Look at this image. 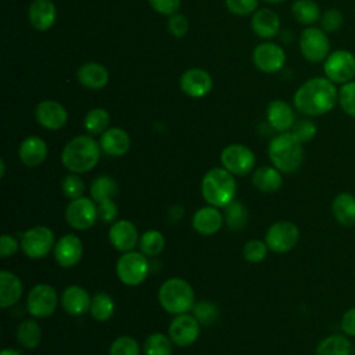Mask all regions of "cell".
Listing matches in <instances>:
<instances>
[{"mask_svg": "<svg viewBox=\"0 0 355 355\" xmlns=\"http://www.w3.org/2000/svg\"><path fill=\"white\" fill-rule=\"evenodd\" d=\"M294 107L304 115L319 116L330 112L338 103V90L326 76L305 80L294 93Z\"/></svg>", "mask_w": 355, "mask_h": 355, "instance_id": "1", "label": "cell"}, {"mask_svg": "<svg viewBox=\"0 0 355 355\" xmlns=\"http://www.w3.org/2000/svg\"><path fill=\"white\" fill-rule=\"evenodd\" d=\"M100 151V143L89 135L75 136L64 146L61 162L72 173H85L97 165Z\"/></svg>", "mask_w": 355, "mask_h": 355, "instance_id": "2", "label": "cell"}, {"mask_svg": "<svg viewBox=\"0 0 355 355\" xmlns=\"http://www.w3.org/2000/svg\"><path fill=\"white\" fill-rule=\"evenodd\" d=\"M268 155L272 165L280 172L294 173L304 161L302 143L291 132L279 133L269 141Z\"/></svg>", "mask_w": 355, "mask_h": 355, "instance_id": "3", "label": "cell"}, {"mask_svg": "<svg viewBox=\"0 0 355 355\" xmlns=\"http://www.w3.org/2000/svg\"><path fill=\"white\" fill-rule=\"evenodd\" d=\"M237 184L234 175L223 166H216L205 172L201 180V194L208 205L225 208L234 200Z\"/></svg>", "mask_w": 355, "mask_h": 355, "instance_id": "4", "label": "cell"}, {"mask_svg": "<svg viewBox=\"0 0 355 355\" xmlns=\"http://www.w3.org/2000/svg\"><path fill=\"white\" fill-rule=\"evenodd\" d=\"M158 301L164 311L172 315L187 313L194 306V290L190 283L180 277L165 280L158 290Z\"/></svg>", "mask_w": 355, "mask_h": 355, "instance_id": "5", "label": "cell"}, {"mask_svg": "<svg viewBox=\"0 0 355 355\" xmlns=\"http://www.w3.org/2000/svg\"><path fill=\"white\" fill-rule=\"evenodd\" d=\"M115 272L118 279L126 286H139L141 284L150 272V265L146 255L140 251H128L122 252L115 265Z\"/></svg>", "mask_w": 355, "mask_h": 355, "instance_id": "6", "label": "cell"}, {"mask_svg": "<svg viewBox=\"0 0 355 355\" xmlns=\"http://www.w3.org/2000/svg\"><path fill=\"white\" fill-rule=\"evenodd\" d=\"M300 51L309 62H322L330 54L327 33L318 26H306L300 35Z\"/></svg>", "mask_w": 355, "mask_h": 355, "instance_id": "7", "label": "cell"}, {"mask_svg": "<svg viewBox=\"0 0 355 355\" xmlns=\"http://www.w3.org/2000/svg\"><path fill=\"white\" fill-rule=\"evenodd\" d=\"M300 241V229L290 220H277L269 226L265 233V243L270 251L286 254Z\"/></svg>", "mask_w": 355, "mask_h": 355, "instance_id": "8", "label": "cell"}, {"mask_svg": "<svg viewBox=\"0 0 355 355\" xmlns=\"http://www.w3.org/2000/svg\"><path fill=\"white\" fill-rule=\"evenodd\" d=\"M54 245L55 240L53 230L43 225L28 229L21 239V248L31 259L44 258L51 250H54Z\"/></svg>", "mask_w": 355, "mask_h": 355, "instance_id": "9", "label": "cell"}, {"mask_svg": "<svg viewBox=\"0 0 355 355\" xmlns=\"http://www.w3.org/2000/svg\"><path fill=\"white\" fill-rule=\"evenodd\" d=\"M58 305V295L53 286L47 283L35 284L26 297V309L31 316L43 319L51 316Z\"/></svg>", "mask_w": 355, "mask_h": 355, "instance_id": "10", "label": "cell"}, {"mask_svg": "<svg viewBox=\"0 0 355 355\" xmlns=\"http://www.w3.org/2000/svg\"><path fill=\"white\" fill-rule=\"evenodd\" d=\"M323 71L333 83L344 85L355 78V55L348 50H336L323 61Z\"/></svg>", "mask_w": 355, "mask_h": 355, "instance_id": "11", "label": "cell"}, {"mask_svg": "<svg viewBox=\"0 0 355 355\" xmlns=\"http://www.w3.org/2000/svg\"><path fill=\"white\" fill-rule=\"evenodd\" d=\"M220 164L232 175L243 176L252 172L255 166V154L244 144H229L220 153Z\"/></svg>", "mask_w": 355, "mask_h": 355, "instance_id": "12", "label": "cell"}, {"mask_svg": "<svg viewBox=\"0 0 355 355\" xmlns=\"http://www.w3.org/2000/svg\"><path fill=\"white\" fill-rule=\"evenodd\" d=\"M98 218L97 204L93 198L79 197L71 200L65 208V220L75 230L90 229Z\"/></svg>", "mask_w": 355, "mask_h": 355, "instance_id": "13", "label": "cell"}, {"mask_svg": "<svg viewBox=\"0 0 355 355\" xmlns=\"http://www.w3.org/2000/svg\"><path fill=\"white\" fill-rule=\"evenodd\" d=\"M252 62L261 72L275 73L284 67L286 53L277 43L263 42L252 50Z\"/></svg>", "mask_w": 355, "mask_h": 355, "instance_id": "14", "label": "cell"}, {"mask_svg": "<svg viewBox=\"0 0 355 355\" xmlns=\"http://www.w3.org/2000/svg\"><path fill=\"white\" fill-rule=\"evenodd\" d=\"M36 122L47 130H58L68 122L67 108L55 100H42L35 107Z\"/></svg>", "mask_w": 355, "mask_h": 355, "instance_id": "15", "label": "cell"}, {"mask_svg": "<svg viewBox=\"0 0 355 355\" xmlns=\"http://www.w3.org/2000/svg\"><path fill=\"white\" fill-rule=\"evenodd\" d=\"M200 336V322L189 313L176 315L169 324V337L178 347H189Z\"/></svg>", "mask_w": 355, "mask_h": 355, "instance_id": "16", "label": "cell"}, {"mask_svg": "<svg viewBox=\"0 0 355 355\" xmlns=\"http://www.w3.org/2000/svg\"><path fill=\"white\" fill-rule=\"evenodd\" d=\"M179 86L186 96L191 98H201L212 90L214 80L205 69L189 68L182 73Z\"/></svg>", "mask_w": 355, "mask_h": 355, "instance_id": "17", "label": "cell"}, {"mask_svg": "<svg viewBox=\"0 0 355 355\" xmlns=\"http://www.w3.org/2000/svg\"><path fill=\"white\" fill-rule=\"evenodd\" d=\"M55 262L62 268H72L78 265L83 255V244L76 234L67 233L61 236L54 245Z\"/></svg>", "mask_w": 355, "mask_h": 355, "instance_id": "18", "label": "cell"}, {"mask_svg": "<svg viewBox=\"0 0 355 355\" xmlns=\"http://www.w3.org/2000/svg\"><path fill=\"white\" fill-rule=\"evenodd\" d=\"M139 239L140 237L135 223L128 219L114 222L108 230V240L111 245L121 252L132 251L139 243Z\"/></svg>", "mask_w": 355, "mask_h": 355, "instance_id": "19", "label": "cell"}, {"mask_svg": "<svg viewBox=\"0 0 355 355\" xmlns=\"http://www.w3.org/2000/svg\"><path fill=\"white\" fill-rule=\"evenodd\" d=\"M266 121L276 132H290L295 123V114L288 103L276 98L266 107Z\"/></svg>", "mask_w": 355, "mask_h": 355, "instance_id": "20", "label": "cell"}, {"mask_svg": "<svg viewBox=\"0 0 355 355\" xmlns=\"http://www.w3.org/2000/svg\"><path fill=\"white\" fill-rule=\"evenodd\" d=\"M57 18V7L53 0H33L28 10V19L33 29L49 31Z\"/></svg>", "mask_w": 355, "mask_h": 355, "instance_id": "21", "label": "cell"}, {"mask_svg": "<svg viewBox=\"0 0 355 355\" xmlns=\"http://www.w3.org/2000/svg\"><path fill=\"white\" fill-rule=\"evenodd\" d=\"M225 218L218 207L207 205L197 209L193 215L191 225L194 230L202 236H212L222 227Z\"/></svg>", "mask_w": 355, "mask_h": 355, "instance_id": "22", "label": "cell"}, {"mask_svg": "<svg viewBox=\"0 0 355 355\" xmlns=\"http://www.w3.org/2000/svg\"><path fill=\"white\" fill-rule=\"evenodd\" d=\"M18 157L21 162L29 168L39 166L47 158V144L39 136H28L18 147Z\"/></svg>", "mask_w": 355, "mask_h": 355, "instance_id": "23", "label": "cell"}, {"mask_svg": "<svg viewBox=\"0 0 355 355\" xmlns=\"http://www.w3.org/2000/svg\"><path fill=\"white\" fill-rule=\"evenodd\" d=\"M90 304H92V297L80 286H76V284L68 286L61 294L62 309L72 316H80L86 313L90 309Z\"/></svg>", "mask_w": 355, "mask_h": 355, "instance_id": "24", "label": "cell"}, {"mask_svg": "<svg viewBox=\"0 0 355 355\" xmlns=\"http://www.w3.org/2000/svg\"><path fill=\"white\" fill-rule=\"evenodd\" d=\"M76 79L79 83L90 90H100L107 86L110 73L103 64L89 61L82 64L76 71Z\"/></svg>", "mask_w": 355, "mask_h": 355, "instance_id": "25", "label": "cell"}, {"mask_svg": "<svg viewBox=\"0 0 355 355\" xmlns=\"http://www.w3.org/2000/svg\"><path fill=\"white\" fill-rule=\"evenodd\" d=\"M101 151L111 157H122L130 148V137L122 128H108L100 137Z\"/></svg>", "mask_w": 355, "mask_h": 355, "instance_id": "26", "label": "cell"}, {"mask_svg": "<svg viewBox=\"0 0 355 355\" xmlns=\"http://www.w3.org/2000/svg\"><path fill=\"white\" fill-rule=\"evenodd\" d=\"M251 29L261 39H273L280 31V18L270 8H261L251 17Z\"/></svg>", "mask_w": 355, "mask_h": 355, "instance_id": "27", "label": "cell"}, {"mask_svg": "<svg viewBox=\"0 0 355 355\" xmlns=\"http://www.w3.org/2000/svg\"><path fill=\"white\" fill-rule=\"evenodd\" d=\"M24 293V284L21 279L10 272L1 270L0 272V308L7 309L15 305Z\"/></svg>", "mask_w": 355, "mask_h": 355, "instance_id": "28", "label": "cell"}, {"mask_svg": "<svg viewBox=\"0 0 355 355\" xmlns=\"http://www.w3.org/2000/svg\"><path fill=\"white\" fill-rule=\"evenodd\" d=\"M331 214L337 223L344 227L355 225V196L343 191L338 193L331 201Z\"/></svg>", "mask_w": 355, "mask_h": 355, "instance_id": "29", "label": "cell"}, {"mask_svg": "<svg viewBox=\"0 0 355 355\" xmlns=\"http://www.w3.org/2000/svg\"><path fill=\"white\" fill-rule=\"evenodd\" d=\"M252 183L262 193H275L283 184L282 172L275 166H259L252 173Z\"/></svg>", "mask_w": 355, "mask_h": 355, "instance_id": "30", "label": "cell"}, {"mask_svg": "<svg viewBox=\"0 0 355 355\" xmlns=\"http://www.w3.org/2000/svg\"><path fill=\"white\" fill-rule=\"evenodd\" d=\"M352 344L344 334H330L320 340L315 355H352Z\"/></svg>", "mask_w": 355, "mask_h": 355, "instance_id": "31", "label": "cell"}, {"mask_svg": "<svg viewBox=\"0 0 355 355\" xmlns=\"http://www.w3.org/2000/svg\"><path fill=\"white\" fill-rule=\"evenodd\" d=\"M15 336L19 345L28 349H33L42 341V329L35 319H26L18 324Z\"/></svg>", "mask_w": 355, "mask_h": 355, "instance_id": "32", "label": "cell"}, {"mask_svg": "<svg viewBox=\"0 0 355 355\" xmlns=\"http://www.w3.org/2000/svg\"><path fill=\"white\" fill-rule=\"evenodd\" d=\"M291 12L297 22L306 26H312L322 15L319 6L313 0H295L291 6Z\"/></svg>", "mask_w": 355, "mask_h": 355, "instance_id": "33", "label": "cell"}, {"mask_svg": "<svg viewBox=\"0 0 355 355\" xmlns=\"http://www.w3.org/2000/svg\"><path fill=\"white\" fill-rule=\"evenodd\" d=\"M114 311H115V302L107 293L100 291L92 297L89 312L94 320L105 322L112 318Z\"/></svg>", "mask_w": 355, "mask_h": 355, "instance_id": "34", "label": "cell"}, {"mask_svg": "<svg viewBox=\"0 0 355 355\" xmlns=\"http://www.w3.org/2000/svg\"><path fill=\"white\" fill-rule=\"evenodd\" d=\"M118 194V184L115 179L107 175L97 176L90 184V196L96 202H101L104 200H114Z\"/></svg>", "mask_w": 355, "mask_h": 355, "instance_id": "35", "label": "cell"}, {"mask_svg": "<svg viewBox=\"0 0 355 355\" xmlns=\"http://www.w3.org/2000/svg\"><path fill=\"white\" fill-rule=\"evenodd\" d=\"M111 116L105 108L96 107L87 111L83 119V126L89 135H103L110 125Z\"/></svg>", "mask_w": 355, "mask_h": 355, "instance_id": "36", "label": "cell"}, {"mask_svg": "<svg viewBox=\"0 0 355 355\" xmlns=\"http://www.w3.org/2000/svg\"><path fill=\"white\" fill-rule=\"evenodd\" d=\"M140 251L147 257H155L165 248V237L159 230H147L139 239Z\"/></svg>", "mask_w": 355, "mask_h": 355, "instance_id": "37", "label": "cell"}, {"mask_svg": "<svg viewBox=\"0 0 355 355\" xmlns=\"http://www.w3.org/2000/svg\"><path fill=\"white\" fill-rule=\"evenodd\" d=\"M225 222L232 230H241L248 220L247 208L240 201H232L225 207Z\"/></svg>", "mask_w": 355, "mask_h": 355, "instance_id": "38", "label": "cell"}, {"mask_svg": "<svg viewBox=\"0 0 355 355\" xmlns=\"http://www.w3.org/2000/svg\"><path fill=\"white\" fill-rule=\"evenodd\" d=\"M144 355H172V340L164 333H153L144 341Z\"/></svg>", "mask_w": 355, "mask_h": 355, "instance_id": "39", "label": "cell"}, {"mask_svg": "<svg viewBox=\"0 0 355 355\" xmlns=\"http://www.w3.org/2000/svg\"><path fill=\"white\" fill-rule=\"evenodd\" d=\"M268 251H269V247L266 245L265 241L252 239L244 244L243 257L250 263H259L266 258Z\"/></svg>", "mask_w": 355, "mask_h": 355, "instance_id": "40", "label": "cell"}, {"mask_svg": "<svg viewBox=\"0 0 355 355\" xmlns=\"http://www.w3.org/2000/svg\"><path fill=\"white\" fill-rule=\"evenodd\" d=\"M193 316L200 324H212L219 318V309L211 301H200L193 306Z\"/></svg>", "mask_w": 355, "mask_h": 355, "instance_id": "41", "label": "cell"}, {"mask_svg": "<svg viewBox=\"0 0 355 355\" xmlns=\"http://www.w3.org/2000/svg\"><path fill=\"white\" fill-rule=\"evenodd\" d=\"M338 104L341 110L355 118V80H349L338 89Z\"/></svg>", "mask_w": 355, "mask_h": 355, "instance_id": "42", "label": "cell"}, {"mask_svg": "<svg viewBox=\"0 0 355 355\" xmlns=\"http://www.w3.org/2000/svg\"><path fill=\"white\" fill-rule=\"evenodd\" d=\"M137 341L130 336H119L110 345V355H139Z\"/></svg>", "mask_w": 355, "mask_h": 355, "instance_id": "43", "label": "cell"}, {"mask_svg": "<svg viewBox=\"0 0 355 355\" xmlns=\"http://www.w3.org/2000/svg\"><path fill=\"white\" fill-rule=\"evenodd\" d=\"M61 190L62 194L69 198V200H75L83 196L85 193V183L82 180V178L79 176V173H69L67 175L62 182H61Z\"/></svg>", "mask_w": 355, "mask_h": 355, "instance_id": "44", "label": "cell"}, {"mask_svg": "<svg viewBox=\"0 0 355 355\" xmlns=\"http://www.w3.org/2000/svg\"><path fill=\"white\" fill-rule=\"evenodd\" d=\"M320 28L326 33H333L338 31L344 24V15L338 8H329L320 15Z\"/></svg>", "mask_w": 355, "mask_h": 355, "instance_id": "45", "label": "cell"}, {"mask_svg": "<svg viewBox=\"0 0 355 355\" xmlns=\"http://www.w3.org/2000/svg\"><path fill=\"white\" fill-rule=\"evenodd\" d=\"M290 132L304 144V143L311 141L316 136L318 128H316L313 121L304 118V119L295 121V123H294V126L291 128Z\"/></svg>", "mask_w": 355, "mask_h": 355, "instance_id": "46", "label": "cell"}, {"mask_svg": "<svg viewBox=\"0 0 355 355\" xmlns=\"http://www.w3.org/2000/svg\"><path fill=\"white\" fill-rule=\"evenodd\" d=\"M226 8L234 15H250L254 14L258 7V0H225Z\"/></svg>", "mask_w": 355, "mask_h": 355, "instance_id": "47", "label": "cell"}, {"mask_svg": "<svg viewBox=\"0 0 355 355\" xmlns=\"http://www.w3.org/2000/svg\"><path fill=\"white\" fill-rule=\"evenodd\" d=\"M168 29H169L172 36L183 37L189 31V19L184 15H182L179 12H175V14L169 15Z\"/></svg>", "mask_w": 355, "mask_h": 355, "instance_id": "48", "label": "cell"}, {"mask_svg": "<svg viewBox=\"0 0 355 355\" xmlns=\"http://www.w3.org/2000/svg\"><path fill=\"white\" fill-rule=\"evenodd\" d=\"M147 1L155 12L161 15H168V17L178 12L180 7V0H147Z\"/></svg>", "mask_w": 355, "mask_h": 355, "instance_id": "49", "label": "cell"}, {"mask_svg": "<svg viewBox=\"0 0 355 355\" xmlns=\"http://www.w3.org/2000/svg\"><path fill=\"white\" fill-rule=\"evenodd\" d=\"M97 204V211H98V218L108 223L116 219L118 216V207L115 204L114 200H104L101 202H96Z\"/></svg>", "mask_w": 355, "mask_h": 355, "instance_id": "50", "label": "cell"}, {"mask_svg": "<svg viewBox=\"0 0 355 355\" xmlns=\"http://www.w3.org/2000/svg\"><path fill=\"white\" fill-rule=\"evenodd\" d=\"M19 245H21V243H18V240L14 236L7 234V233L1 234V237H0V257L7 258V257L14 255L18 251Z\"/></svg>", "mask_w": 355, "mask_h": 355, "instance_id": "51", "label": "cell"}, {"mask_svg": "<svg viewBox=\"0 0 355 355\" xmlns=\"http://www.w3.org/2000/svg\"><path fill=\"white\" fill-rule=\"evenodd\" d=\"M340 327L347 337H355V306L348 308L340 320Z\"/></svg>", "mask_w": 355, "mask_h": 355, "instance_id": "52", "label": "cell"}, {"mask_svg": "<svg viewBox=\"0 0 355 355\" xmlns=\"http://www.w3.org/2000/svg\"><path fill=\"white\" fill-rule=\"evenodd\" d=\"M0 355H22V354L19 351H17V349H12V348H4L0 352Z\"/></svg>", "mask_w": 355, "mask_h": 355, "instance_id": "53", "label": "cell"}, {"mask_svg": "<svg viewBox=\"0 0 355 355\" xmlns=\"http://www.w3.org/2000/svg\"><path fill=\"white\" fill-rule=\"evenodd\" d=\"M6 173V164H4V159H0V176L3 178Z\"/></svg>", "mask_w": 355, "mask_h": 355, "instance_id": "54", "label": "cell"}, {"mask_svg": "<svg viewBox=\"0 0 355 355\" xmlns=\"http://www.w3.org/2000/svg\"><path fill=\"white\" fill-rule=\"evenodd\" d=\"M263 1H266V3H283L286 0H263Z\"/></svg>", "mask_w": 355, "mask_h": 355, "instance_id": "55", "label": "cell"}, {"mask_svg": "<svg viewBox=\"0 0 355 355\" xmlns=\"http://www.w3.org/2000/svg\"><path fill=\"white\" fill-rule=\"evenodd\" d=\"M352 355H355V348H354V351H352Z\"/></svg>", "mask_w": 355, "mask_h": 355, "instance_id": "56", "label": "cell"}]
</instances>
